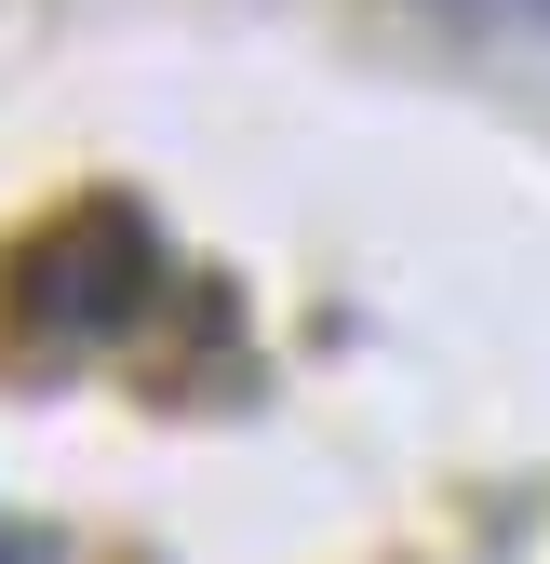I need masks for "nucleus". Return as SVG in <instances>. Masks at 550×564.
I'll return each instance as SVG.
<instances>
[{"instance_id": "obj_2", "label": "nucleus", "mask_w": 550, "mask_h": 564, "mask_svg": "<svg viewBox=\"0 0 550 564\" xmlns=\"http://www.w3.org/2000/svg\"><path fill=\"white\" fill-rule=\"evenodd\" d=\"M537 14H550V0H537Z\"/></svg>"}, {"instance_id": "obj_1", "label": "nucleus", "mask_w": 550, "mask_h": 564, "mask_svg": "<svg viewBox=\"0 0 550 564\" xmlns=\"http://www.w3.org/2000/svg\"><path fill=\"white\" fill-rule=\"evenodd\" d=\"M162 216L134 188H81L54 202V216L0 256V323H14V364H95V349H121L134 323L162 310Z\"/></svg>"}]
</instances>
